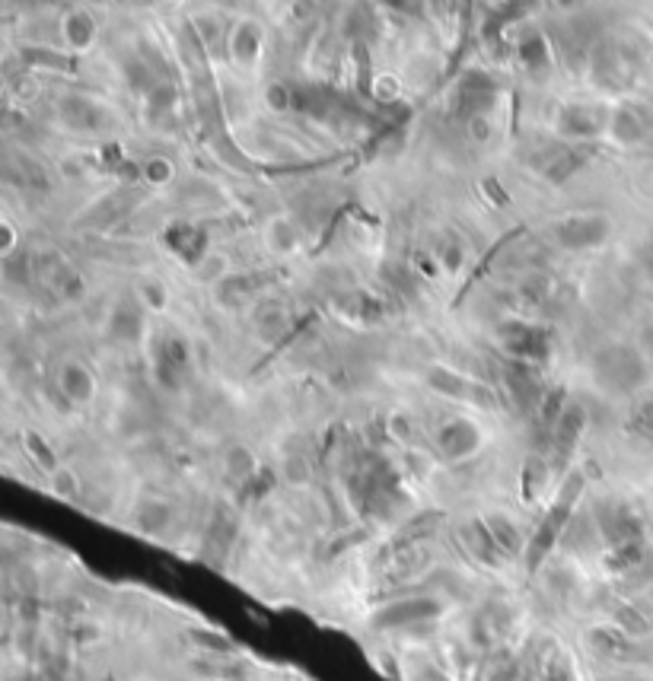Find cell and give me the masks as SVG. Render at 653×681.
Segmentation results:
<instances>
[{
    "mask_svg": "<svg viewBox=\"0 0 653 681\" xmlns=\"http://www.w3.org/2000/svg\"><path fill=\"white\" fill-rule=\"evenodd\" d=\"M262 106L271 112V115H290L297 109V93L290 83H281V80H271L262 86Z\"/></svg>",
    "mask_w": 653,
    "mask_h": 681,
    "instance_id": "14",
    "label": "cell"
},
{
    "mask_svg": "<svg viewBox=\"0 0 653 681\" xmlns=\"http://www.w3.org/2000/svg\"><path fill=\"white\" fill-rule=\"evenodd\" d=\"M265 26L259 20H252V16H239V20L230 26L227 32V61L236 67L239 74H259L262 58H265Z\"/></svg>",
    "mask_w": 653,
    "mask_h": 681,
    "instance_id": "4",
    "label": "cell"
},
{
    "mask_svg": "<svg viewBox=\"0 0 653 681\" xmlns=\"http://www.w3.org/2000/svg\"><path fill=\"white\" fill-rule=\"evenodd\" d=\"M61 36H64V45H67L71 55H83V51H90L96 45V36H99L96 16L87 13V10L67 13L64 23H61Z\"/></svg>",
    "mask_w": 653,
    "mask_h": 681,
    "instance_id": "9",
    "label": "cell"
},
{
    "mask_svg": "<svg viewBox=\"0 0 653 681\" xmlns=\"http://www.w3.org/2000/svg\"><path fill=\"white\" fill-rule=\"evenodd\" d=\"M32 277L61 306H80L90 296V284L83 271L55 249H42L32 255Z\"/></svg>",
    "mask_w": 653,
    "mask_h": 681,
    "instance_id": "1",
    "label": "cell"
},
{
    "mask_svg": "<svg viewBox=\"0 0 653 681\" xmlns=\"http://www.w3.org/2000/svg\"><path fill=\"white\" fill-rule=\"evenodd\" d=\"M163 246L169 249V255L179 258L188 271H198L204 265V258L211 255V236L204 230V223L176 220L163 230Z\"/></svg>",
    "mask_w": 653,
    "mask_h": 681,
    "instance_id": "5",
    "label": "cell"
},
{
    "mask_svg": "<svg viewBox=\"0 0 653 681\" xmlns=\"http://www.w3.org/2000/svg\"><path fill=\"white\" fill-rule=\"evenodd\" d=\"M137 179L147 188H166L176 182V163L169 156H147V160L137 166Z\"/></svg>",
    "mask_w": 653,
    "mask_h": 681,
    "instance_id": "12",
    "label": "cell"
},
{
    "mask_svg": "<svg viewBox=\"0 0 653 681\" xmlns=\"http://www.w3.org/2000/svg\"><path fill=\"white\" fill-rule=\"evenodd\" d=\"M16 249H20V230L10 217H0V258L10 261Z\"/></svg>",
    "mask_w": 653,
    "mask_h": 681,
    "instance_id": "16",
    "label": "cell"
},
{
    "mask_svg": "<svg viewBox=\"0 0 653 681\" xmlns=\"http://www.w3.org/2000/svg\"><path fill=\"white\" fill-rule=\"evenodd\" d=\"M134 300L141 303V309L147 312V316H166L169 309H173V293H169V287L160 281V277H144V281L134 284Z\"/></svg>",
    "mask_w": 653,
    "mask_h": 681,
    "instance_id": "11",
    "label": "cell"
},
{
    "mask_svg": "<svg viewBox=\"0 0 653 681\" xmlns=\"http://www.w3.org/2000/svg\"><path fill=\"white\" fill-rule=\"evenodd\" d=\"M555 4H558V7H564V10H571V7H577V4H580V0H555Z\"/></svg>",
    "mask_w": 653,
    "mask_h": 681,
    "instance_id": "18",
    "label": "cell"
},
{
    "mask_svg": "<svg viewBox=\"0 0 653 681\" xmlns=\"http://www.w3.org/2000/svg\"><path fill=\"white\" fill-rule=\"evenodd\" d=\"M434 255H437V265L443 271L446 281H459V274L469 268V261H472V252L466 246V239L462 236H446L440 239L437 246H431Z\"/></svg>",
    "mask_w": 653,
    "mask_h": 681,
    "instance_id": "10",
    "label": "cell"
},
{
    "mask_svg": "<svg viewBox=\"0 0 653 681\" xmlns=\"http://www.w3.org/2000/svg\"><path fill=\"white\" fill-rule=\"evenodd\" d=\"M262 242L274 258H290L303 249V233L287 214H274L262 226Z\"/></svg>",
    "mask_w": 653,
    "mask_h": 681,
    "instance_id": "7",
    "label": "cell"
},
{
    "mask_svg": "<svg viewBox=\"0 0 653 681\" xmlns=\"http://www.w3.org/2000/svg\"><path fill=\"white\" fill-rule=\"evenodd\" d=\"M615 223L606 211H567L548 223L555 246L564 252H590L606 246L612 239Z\"/></svg>",
    "mask_w": 653,
    "mask_h": 681,
    "instance_id": "3",
    "label": "cell"
},
{
    "mask_svg": "<svg viewBox=\"0 0 653 681\" xmlns=\"http://www.w3.org/2000/svg\"><path fill=\"white\" fill-rule=\"evenodd\" d=\"M367 90H370V96H373L376 106H383V109H389V106H399L402 96H405V86H402V80L395 77V74H389V71L373 74V77H370V83H367Z\"/></svg>",
    "mask_w": 653,
    "mask_h": 681,
    "instance_id": "13",
    "label": "cell"
},
{
    "mask_svg": "<svg viewBox=\"0 0 653 681\" xmlns=\"http://www.w3.org/2000/svg\"><path fill=\"white\" fill-rule=\"evenodd\" d=\"M513 58H517V64L532 77H542L555 67L552 45H548L542 32H526L523 39H517V45H513Z\"/></svg>",
    "mask_w": 653,
    "mask_h": 681,
    "instance_id": "8",
    "label": "cell"
},
{
    "mask_svg": "<svg viewBox=\"0 0 653 681\" xmlns=\"http://www.w3.org/2000/svg\"><path fill=\"white\" fill-rule=\"evenodd\" d=\"M650 131V118L641 106L634 102H615L612 115H609V131L606 141H612L615 147H638Z\"/></svg>",
    "mask_w": 653,
    "mask_h": 681,
    "instance_id": "6",
    "label": "cell"
},
{
    "mask_svg": "<svg viewBox=\"0 0 653 681\" xmlns=\"http://www.w3.org/2000/svg\"><path fill=\"white\" fill-rule=\"evenodd\" d=\"M383 4L392 7V10H399V13H411V10H418L421 0H383Z\"/></svg>",
    "mask_w": 653,
    "mask_h": 681,
    "instance_id": "17",
    "label": "cell"
},
{
    "mask_svg": "<svg viewBox=\"0 0 653 681\" xmlns=\"http://www.w3.org/2000/svg\"><path fill=\"white\" fill-rule=\"evenodd\" d=\"M609 115L612 106L599 99H571L555 115V137L567 147L596 144L609 131Z\"/></svg>",
    "mask_w": 653,
    "mask_h": 681,
    "instance_id": "2",
    "label": "cell"
},
{
    "mask_svg": "<svg viewBox=\"0 0 653 681\" xmlns=\"http://www.w3.org/2000/svg\"><path fill=\"white\" fill-rule=\"evenodd\" d=\"M466 131L472 137V144H491L494 141V115L491 112H475L466 118Z\"/></svg>",
    "mask_w": 653,
    "mask_h": 681,
    "instance_id": "15",
    "label": "cell"
}]
</instances>
